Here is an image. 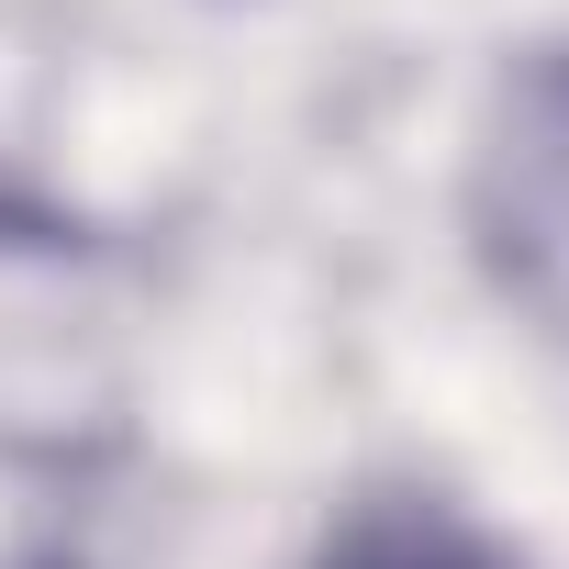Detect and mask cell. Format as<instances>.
Listing matches in <instances>:
<instances>
[{
	"mask_svg": "<svg viewBox=\"0 0 569 569\" xmlns=\"http://www.w3.org/2000/svg\"><path fill=\"white\" fill-rule=\"evenodd\" d=\"M469 246L491 291L569 347V34L525 46L491 79L480 146H469Z\"/></svg>",
	"mask_w": 569,
	"mask_h": 569,
	"instance_id": "obj_1",
	"label": "cell"
},
{
	"mask_svg": "<svg viewBox=\"0 0 569 569\" xmlns=\"http://www.w3.org/2000/svg\"><path fill=\"white\" fill-rule=\"evenodd\" d=\"M313 569H525L502 536H480L458 502L436 491H380V502H347L313 547Z\"/></svg>",
	"mask_w": 569,
	"mask_h": 569,
	"instance_id": "obj_2",
	"label": "cell"
}]
</instances>
